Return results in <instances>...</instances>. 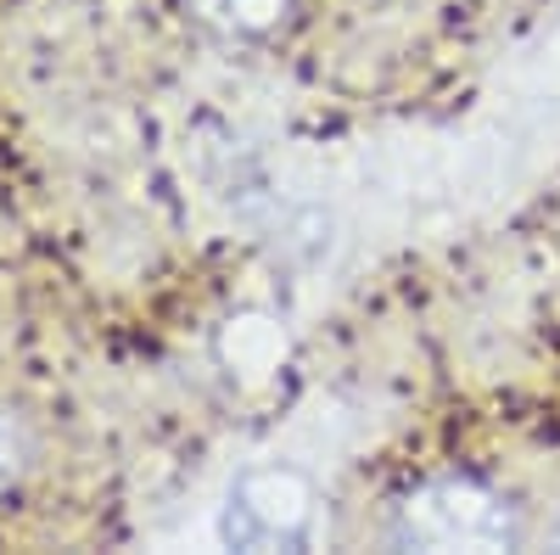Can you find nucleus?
Returning a JSON list of instances; mask_svg holds the SVG:
<instances>
[{
	"label": "nucleus",
	"mask_w": 560,
	"mask_h": 555,
	"mask_svg": "<svg viewBox=\"0 0 560 555\" xmlns=\"http://www.w3.org/2000/svg\"><path fill=\"white\" fill-rule=\"evenodd\" d=\"M387 539L398 550H432V555L516 550L522 544V511L477 477H432V483H420L398 499Z\"/></svg>",
	"instance_id": "1"
},
{
	"label": "nucleus",
	"mask_w": 560,
	"mask_h": 555,
	"mask_svg": "<svg viewBox=\"0 0 560 555\" xmlns=\"http://www.w3.org/2000/svg\"><path fill=\"white\" fill-rule=\"evenodd\" d=\"M314 533V488L298 466H253L219 505V539L230 550H303Z\"/></svg>",
	"instance_id": "2"
},
{
	"label": "nucleus",
	"mask_w": 560,
	"mask_h": 555,
	"mask_svg": "<svg viewBox=\"0 0 560 555\" xmlns=\"http://www.w3.org/2000/svg\"><path fill=\"white\" fill-rule=\"evenodd\" d=\"M191 7L202 23H213L224 34H264L287 18L292 0H191Z\"/></svg>",
	"instance_id": "3"
},
{
	"label": "nucleus",
	"mask_w": 560,
	"mask_h": 555,
	"mask_svg": "<svg viewBox=\"0 0 560 555\" xmlns=\"http://www.w3.org/2000/svg\"><path fill=\"white\" fill-rule=\"evenodd\" d=\"M18 466H23V432H18V421L0 415V488L18 477Z\"/></svg>",
	"instance_id": "4"
},
{
	"label": "nucleus",
	"mask_w": 560,
	"mask_h": 555,
	"mask_svg": "<svg viewBox=\"0 0 560 555\" xmlns=\"http://www.w3.org/2000/svg\"><path fill=\"white\" fill-rule=\"evenodd\" d=\"M555 544H560V522H555Z\"/></svg>",
	"instance_id": "5"
}]
</instances>
